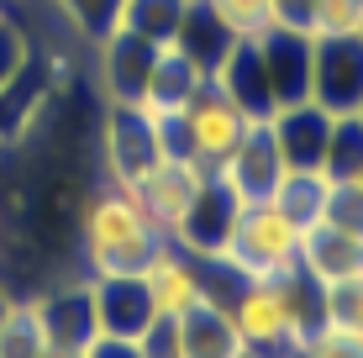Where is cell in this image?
<instances>
[{
  "mask_svg": "<svg viewBox=\"0 0 363 358\" xmlns=\"http://www.w3.org/2000/svg\"><path fill=\"white\" fill-rule=\"evenodd\" d=\"M84 279H111V274H143L147 258L169 242V232L143 211V201L127 184L106 179L100 190L84 195V211L74 221Z\"/></svg>",
  "mask_w": 363,
  "mask_h": 358,
  "instance_id": "1",
  "label": "cell"
},
{
  "mask_svg": "<svg viewBox=\"0 0 363 358\" xmlns=\"http://www.w3.org/2000/svg\"><path fill=\"white\" fill-rule=\"evenodd\" d=\"M300 237L306 232L274 201H253L237 211V227L216 264H227L242 285L247 279H290V274H300Z\"/></svg>",
  "mask_w": 363,
  "mask_h": 358,
  "instance_id": "2",
  "label": "cell"
},
{
  "mask_svg": "<svg viewBox=\"0 0 363 358\" xmlns=\"http://www.w3.org/2000/svg\"><path fill=\"white\" fill-rule=\"evenodd\" d=\"M247 127H253V116H247V111L237 106L216 79H206V84L190 95V101L179 106V138H184V153H190L200 169H211V174H216V169L227 164L237 147H242Z\"/></svg>",
  "mask_w": 363,
  "mask_h": 358,
  "instance_id": "3",
  "label": "cell"
},
{
  "mask_svg": "<svg viewBox=\"0 0 363 358\" xmlns=\"http://www.w3.org/2000/svg\"><path fill=\"white\" fill-rule=\"evenodd\" d=\"M227 316L253 358H295L300 337L290 322V285L284 279H247L232 290Z\"/></svg>",
  "mask_w": 363,
  "mask_h": 358,
  "instance_id": "4",
  "label": "cell"
},
{
  "mask_svg": "<svg viewBox=\"0 0 363 358\" xmlns=\"http://www.w3.org/2000/svg\"><path fill=\"white\" fill-rule=\"evenodd\" d=\"M143 285H147V301H153V316H164V322H184V316H195L200 306H211L206 258L184 253L174 237L147 258Z\"/></svg>",
  "mask_w": 363,
  "mask_h": 358,
  "instance_id": "5",
  "label": "cell"
},
{
  "mask_svg": "<svg viewBox=\"0 0 363 358\" xmlns=\"http://www.w3.org/2000/svg\"><path fill=\"white\" fill-rule=\"evenodd\" d=\"M311 101L332 116L363 111V32L353 37H316L311 58Z\"/></svg>",
  "mask_w": 363,
  "mask_h": 358,
  "instance_id": "6",
  "label": "cell"
},
{
  "mask_svg": "<svg viewBox=\"0 0 363 358\" xmlns=\"http://www.w3.org/2000/svg\"><path fill=\"white\" fill-rule=\"evenodd\" d=\"M211 179V169H200L190 153H164V158H153V164L137 174L127 190L143 201V211L158 221L164 232H174L184 221V211H190V201L200 195V184Z\"/></svg>",
  "mask_w": 363,
  "mask_h": 358,
  "instance_id": "7",
  "label": "cell"
},
{
  "mask_svg": "<svg viewBox=\"0 0 363 358\" xmlns=\"http://www.w3.org/2000/svg\"><path fill=\"white\" fill-rule=\"evenodd\" d=\"M237 211H242V201H237V190L221 174H211L206 184H200V195L190 201V211H184V221L169 232L174 242H179L184 253L195 258H221V248H227L232 227H237Z\"/></svg>",
  "mask_w": 363,
  "mask_h": 358,
  "instance_id": "8",
  "label": "cell"
},
{
  "mask_svg": "<svg viewBox=\"0 0 363 358\" xmlns=\"http://www.w3.org/2000/svg\"><path fill=\"white\" fill-rule=\"evenodd\" d=\"M84 285H90V306H95L100 337H111V342H143L147 327L158 322L143 274H111V279H84Z\"/></svg>",
  "mask_w": 363,
  "mask_h": 358,
  "instance_id": "9",
  "label": "cell"
},
{
  "mask_svg": "<svg viewBox=\"0 0 363 358\" xmlns=\"http://www.w3.org/2000/svg\"><path fill=\"white\" fill-rule=\"evenodd\" d=\"M106 169L116 184H132L153 158H164V142H158V121L147 116L143 106H121L111 101V116H106Z\"/></svg>",
  "mask_w": 363,
  "mask_h": 358,
  "instance_id": "10",
  "label": "cell"
},
{
  "mask_svg": "<svg viewBox=\"0 0 363 358\" xmlns=\"http://www.w3.org/2000/svg\"><path fill=\"white\" fill-rule=\"evenodd\" d=\"M258 53H264V69H269L274 111H279V106H306L311 101V58H316V37H311V32H290V27H269V32H258Z\"/></svg>",
  "mask_w": 363,
  "mask_h": 358,
  "instance_id": "11",
  "label": "cell"
},
{
  "mask_svg": "<svg viewBox=\"0 0 363 358\" xmlns=\"http://www.w3.org/2000/svg\"><path fill=\"white\" fill-rule=\"evenodd\" d=\"M216 174L237 190V201H242V206H253V201H274V190H279V179L290 174V169H284L279 147H274L269 121H253V127H247L242 147H237V153L216 169Z\"/></svg>",
  "mask_w": 363,
  "mask_h": 358,
  "instance_id": "12",
  "label": "cell"
},
{
  "mask_svg": "<svg viewBox=\"0 0 363 358\" xmlns=\"http://www.w3.org/2000/svg\"><path fill=\"white\" fill-rule=\"evenodd\" d=\"M300 269H306L316 285L363 274V227H342V221L321 216L316 227H306V237H300Z\"/></svg>",
  "mask_w": 363,
  "mask_h": 358,
  "instance_id": "13",
  "label": "cell"
},
{
  "mask_svg": "<svg viewBox=\"0 0 363 358\" xmlns=\"http://www.w3.org/2000/svg\"><path fill=\"white\" fill-rule=\"evenodd\" d=\"M332 111H321L316 101L306 106H279L269 116V132H274V147H279L284 169H321L327 158V138H332Z\"/></svg>",
  "mask_w": 363,
  "mask_h": 358,
  "instance_id": "14",
  "label": "cell"
},
{
  "mask_svg": "<svg viewBox=\"0 0 363 358\" xmlns=\"http://www.w3.org/2000/svg\"><path fill=\"white\" fill-rule=\"evenodd\" d=\"M211 79H216L253 121L274 116V90H269V69H264V53H258V37H237L232 53L221 58V69L211 74Z\"/></svg>",
  "mask_w": 363,
  "mask_h": 358,
  "instance_id": "15",
  "label": "cell"
},
{
  "mask_svg": "<svg viewBox=\"0 0 363 358\" xmlns=\"http://www.w3.org/2000/svg\"><path fill=\"white\" fill-rule=\"evenodd\" d=\"M164 43H147V37H137V32H111L106 43H100V58H106V90H111V101H121V106H137L143 101V84H147V69H153V53Z\"/></svg>",
  "mask_w": 363,
  "mask_h": 358,
  "instance_id": "16",
  "label": "cell"
},
{
  "mask_svg": "<svg viewBox=\"0 0 363 358\" xmlns=\"http://www.w3.org/2000/svg\"><path fill=\"white\" fill-rule=\"evenodd\" d=\"M200 84H206V74H200L174 43H164L153 53V69H147V84H143V101H137V106H143L147 116H174Z\"/></svg>",
  "mask_w": 363,
  "mask_h": 358,
  "instance_id": "17",
  "label": "cell"
},
{
  "mask_svg": "<svg viewBox=\"0 0 363 358\" xmlns=\"http://www.w3.org/2000/svg\"><path fill=\"white\" fill-rule=\"evenodd\" d=\"M174 358H247L227 306H200L195 316L174 322Z\"/></svg>",
  "mask_w": 363,
  "mask_h": 358,
  "instance_id": "18",
  "label": "cell"
},
{
  "mask_svg": "<svg viewBox=\"0 0 363 358\" xmlns=\"http://www.w3.org/2000/svg\"><path fill=\"white\" fill-rule=\"evenodd\" d=\"M232 43H237V32L206 6V0H190V6H184V21H179V32H174V47H179L206 79L221 69V58L232 53Z\"/></svg>",
  "mask_w": 363,
  "mask_h": 358,
  "instance_id": "19",
  "label": "cell"
},
{
  "mask_svg": "<svg viewBox=\"0 0 363 358\" xmlns=\"http://www.w3.org/2000/svg\"><path fill=\"white\" fill-rule=\"evenodd\" d=\"M327 201H332V179L321 174V169H290V174L279 179V190H274V206H279L300 232L327 216Z\"/></svg>",
  "mask_w": 363,
  "mask_h": 358,
  "instance_id": "20",
  "label": "cell"
},
{
  "mask_svg": "<svg viewBox=\"0 0 363 358\" xmlns=\"http://www.w3.org/2000/svg\"><path fill=\"white\" fill-rule=\"evenodd\" d=\"M321 327H337L347 337H363V274L321 285Z\"/></svg>",
  "mask_w": 363,
  "mask_h": 358,
  "instance_id": "21",
  "label": "cell"
},
{
  "mask_svg": "<svg viewBox=\"0 0 363 358\" xmlns=\"http://www.w3.org/2000/svg\"><path fill=\"white\" fill-rule=\"evenodd\" d=\"M311 37H353L363 32V0H311Z\"/></svg>",
  "mask_w": 363,
  "mask_h": 358,
  "instance_id": "22",
  "label": "cell"
},
{
  "mask_svg": "<svg viewBox=\"0 0 363 358\" xmlns=\"http://www.w3.org/2000/svg\"><path fill=\"white\" fill-rule=\"evenodd\" d=\"M237 37H258L274 27V0H206Z\"/></svg>",
  "mask_w": 363,
  "mask_h": 358,
  "instance_id": "23",
  "label": "cell"
},
{
  "mask_svg": "<svg viewBox=\"0 0 363 358\" xmlns=\"http://www.w3.org/2000/svg\"><path fill=\"white\" fill-rule=\"evenodd\" d=\"M295 358H363V337H347V332H337V327H316L295 348Z\"/></svg>",
  "mask_w": 363,
  "mask_h": 358,
  "instance_id": "24",
  "label": "cell"
},
{
  "mask_svg": "<svg viewBox=\"0 0 363 358\" xmlns=\"http://www.w3.org/2000/svg\"><path fill=\"white\" fill-rule=\"evenodd\" d=\"M337 184H342V190H353V195H358V201H363V158H358V164H353V169H347V174H342V179H337Z\"/></svg>",
  "mask_w": 363,
  "mask_h": 358,
  "instance_id": "25",
  "label": "cell"
},
{
  "mask_svg": "<svg viewBox=\"0 0 363 358\" xmlns=\"http://www.w3.org/2000/svg\"><path fill=\"white\" fill-rule=\"evenodd\" d=\"M11 306H16V295H11L6 285H0V322H6V316H11Z\"/></svg>",
  "mask_w": 363,
  "mask_h": 358,
  "instance_id": "26",
  "label": "cell"
},
{
  "mask_svg": "<svg viewBox=\"0 0 363 358\" xmlns=\"http://www.w3.org/2000/svg\"><path fill=\"white\" fill-rule=\"evenodd\" d=\"M247 358H253V353H247Z\"/></svg>",
  "mask_w": 363,
  "mask_h": 358,
  "instance_id": "27",
  "label": "cell"
},
{
  "mask_svg": "<svg viewBox=\"0 0 363 358\" xmlns=\"http://www.w3.org/2000/svg\"><path fill=\"white\" fill-rule=\"evenodd\" d=\"M358 116H363V111H358Z\"/></svg>",
  "mask_w": 363,
  "mask_h": 358,
  "instance_id": "28",
  "label": "cell"
},
{
  "mask_svg": "<svg viewBox=\"0 0 363 358\" xmlns=\"http://www.w3.org/2000/svg\"><path fill=\"white\" fill-rule=\"evenodd\" d=\"M0 21H6V16H0Z\"/></svg>",
  "mask_w": 363,
  "mask_h": 358,
  "instance_id": "29",
  "label": "cell"
}]
</instances>
